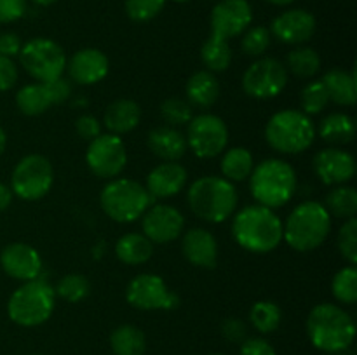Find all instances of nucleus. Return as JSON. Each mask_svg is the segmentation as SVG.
<instances>
[{
	"instance_id": "2f4dec72",
	"label": "nucleus",
	"mask_w": 357,
	"mask_h": 355,
	"mask_svg": "<svg viewBox=\"0 0 357 355\" xmlns=\"http://www.w3.org/2000/svg\"><path fill=\"white\" fill-rule=\"evenodd\" d=\"M201 59L208 72H225L232 63V49H230L229 40L211 35L202 44Z\"/></svg>"
},
{
	"instance_id": "423d86ee",
	"label": "nucleus",
	"mask_w": 357,
	"mask_h": 355,
	"mask_svg": "<svg viewBox=\"0 0 357 355\" xmlns=\"http://www.w3.org/2000/svg\"><path fill=\"white\" fill-rule=\"evenodd\" d=\"M265 139L279 153L296 155L312 146L316 127L307 113L300 110H281L268 118Z\"/></svg>"
},
{
	"instance_id": "c9c22d12",
	"label": "nucleus",
	"mask_w": 357,
	"mask_h": 355,
	"mask_svg": "<svg viewBox=\"0 0 357 355\" xmlns=\"http://www.w3.org/2000/svg\"><path fill=\"white\" fill-rule=\"evenodd\" d=\"M331 291L340 303L354 305L357 301V270L354 265L344 267L335 274L333 282H331Z\"/></svg>"
},
{
	"instance_id": "864d4df0",
	"label": "nucleus",
	"mask_w": 357,
	"mask_h": 355,
	"mask_svg": "<svg viewBox=\"0 0 357 355\" xmlns=\"http://www.w3.org/2000/svg\"><path fill=\"white\" fill-rule=\"evenodd\" d=\"M265 2L274 3V6H279V7H284V6H289V3H293L295 0H265Z\"/></svg>"
},
{
	"instance_id": "412c9836",
	"label": "nucleus",
	"mask_w": 357,
	"mask_h": 355,
	"mask_svg": "<svg viewBox=\"0 0 357 355\" xmlns=\"http://www.w3.org/2000/svg\"><path fill=\"white\" fill-rule=\"evenodd\" d=\"M187 180V169L181 164L162 162L150 171L145 188L152 198H169L183 190Z\"/></svg>"
},
{
	"instance_id": "c756f323",
	"label": "nucleus",
	"mask_w": 357,
	"mask_h": 355,
	"mask_svg": "<svg viewBox=\"0 0 357 355\" xmlns=\"http://www.w3.org/2000/svg\"><path fill=\"white\" fill-rule=\"evenodd\" d=\"M220 167H222L225 180H229L230 183H239V181L248 180L253 173V155L250 150L243 148V146H234V148L227 150Z\"/></svg>"
},
{
	"instance_id": "f257e3e1",
	"label": "nucleus",
	"mask_w": 357,
	"mask_h": 355,
	"mask_svg": "<svg viewBox=\"0 0 357 355\" xmlns=\"http://www.w3.org/2000/svg\"><path fill=\"white\" fill-rule=\"evenodd\" d=\"M232 235L250 253H271L282 240V221L274 209L260 204L246 205L234 218Z\"/></svg>"
},
{
	"instance_id": "f03ea898",
	"label": "nucleus",
	"mask_w": 357,
	"mask_h": 355,
	"mask_svg": "<svg viewBox=\"0 0 357 355\" xmlns=\"http://www.w3.org/2000/svg\"><path fill=\"white\" fill-rule=\"evenodd\" d=\"M307 334L317 350L326 354L345 352L356 338V324L342 306L321 303L307 317Z\"/></svg>"
},
{
	"instance_id": "603ef678",
	"label": "nucleus",
	"mask_w": 357,
	"mask_h": 355,
	"mask_svg": "<svg viewBox=\"0 0 357 355\" xmlns=\"http://www.w3.org/2000/svg\"><path fill=\"white\" fill-rule=\"evenodd\" d=\"M6 146H7V134L6 131L0 127V157H2V153L6 152Z\"/></svg>"
},
{
	"instance_id": "9b49d317",
	"label": "nucleus",
	"mask_w": 357,
	"mask_h": 355,
	"mask_svg": "<svg viewBox=\"0 0 357 355\" xmlns=\"http://www.w3.org/2000/svg\"><path fill=\"white\" fill-rule=\"evenodd\" d=\"M185 138L199 159H215L229 145V127L218 115L202 113L192 117Z\"/></svg>"
},
{
	"instance_id": "bb28decb",
	"label": "nucleus",
	"mask_w": 357,
	"mask_h": 355,
	"mask_svg": "<svg viewBox=\"0 0 357 355\" xmlns=\"http://www.w3.org/2000/svg\"><path fill=\"white\" fill-rule=\"evenodd\" d=\"M115 254L126 265H143L152 258L153 244L143 233H126L115 244Z\"/></svg>"
},
{
	"instance_id": "f8f14e48",
	"label": "nucleus",
	"mask_w": 357,
	"mask_h": 355,
	"mask_svg": "<svg viewBox=\"0 0 357 355\" xmlns=\"http://www.w3.org/2000/svg\"><path fill=\"white\" fill-rule=\"evenodd\" d=\"M288 86V70L279 59L261 58L255 61L243 75V89L255 100H271L279 96Z\"/></svg>"
},
{
	"instance_id": "f3484780",
	"label": "nucleus",
	"mask_w": 357,
	"mask_h": 355,
	"mask_svg": "<svg viewBox=\"0 0 357 355\" xmlns=\"http://www.w3.org/2000/svg\"><path fill=\"white\" fill-rule=\"evenodd\" d=\"M0 267L9 277L28 282L38 278L42 274V258L30 244H9L0 253Z\"/></svg>"
},
{
	"instance_id": "5fc2aeb1",
	"label": "nucleus",
	"mask_w": 357,
	"mask_h": 355,
	"mask_svg": "<svg viewBox=\"0 0 357 355\" xmlns=\"http://www.w3.org/2000/svg\"><path fill=\"white\" fill-rule=\"evenodd\" d=\"M31 2H33L35 6L47 7V6H52V3H56V2H58V0H31Z\"/></svg>"
},
{
	"instance_id": "0eeeda50",
	"label": "nucleus",
	"mask_w": 357,
	"mask_h": 355,
	"mask_svg": "<svg viewBox=\"0 0 357 355\" xmlns=\"http://www.w3.org/2000/svg\"><path fill=\"white\" fill-rule=\"evenodd\" d=\"M54 287L40 277L23 282L10 294L7 313L14 324L21 327H35L44 324L54 312Z\"/></svg>"
},
{
	"instance_id": "7ed1b4c3",
	"label": "nucleus",
	"mask_w": 357,
	"mask_h": 355,
	"mask_svg": "<svg viewBox=\"0 0 357 355\" xmlns=\"http://www.w3.org/2000/svg\"><path fill=\"white\" fill-rule=\"evenodd\" d=\"M331 230V216L323 204L307 200L296 205L282 223V239L291 249L309 253L323 246Z\"/></svg>"
},
{
	"instance_id": "dca6fc26",
	"label": "nucleus",
	"mask_w": 357,
	"mask_h": 355,
	"mask_svg": "<svg viewBox=\"0 0 357 355\" xmlns=\"http://www.w3.org/2000/svg\"><path fill=\"white\" fill-rule=\"evenodd\" d=\"M142 228L152 244H169L183 233L185 218L173 205L157 204L142 216Z\"/></svg>"
},
{
	"instance_id": "5701e85b",
	"label": "nucleus",
	"mask_w": 357,
	"mask_h": 355,
	"mask_svg": "<svg viewBox=\"0 0 357 355\" xmlns=\"http://www.w3.org/2000/svg\"><path fill=\"white\" fill-rule=\"evenodd\" d=\"M146 145H149L150 152L164 162H178L188 148L183 132L171 125H160V127L152 129L146 138Z\"/></svg>"
},
{
	"instance_id": "1a4fd4ad",
	"label": "nucleus",
	"mask_w": 357,
	"mask_h": 355,
	"mask_svg": "<svg viewBox=\"0 0 357 355\" xmlns=\"http://www.w3.org/2000/svg\"><path fill=\"white\" fill-rule=\"evenodd\" d=\"M17 56L24 72L40 84L63 77L66 68L65 51L51 38H31L23 44Z\"/></svg>"
},
{
	"instance_id": "37998d69",
	"label": "nucleus",
	"mask_w": 357,
	"mask_h": 355,
	"mask_svg": "<svg viewBox=\"0 0 357 355\" xmlns=\"http://www.w3.org/2000/svg\"><path fill=\"white\" fill-rule=\"evenodd\" d=\"M26 13V0H0V24L14 23Z\"/></svg>"
},
{
	"instance_id": "4be33fe9",
	"label": "nucleus",
	"mask_w": 357,
	"mask_h": 355,
	"mask_svg": "<svg viewBox=\"0 0 357 355\" xmlns=\"http://www.w3.org/2000/svg\"><path fill=\"white\" fill-rule=\"evenodd\" d=\"M181 251L188 263L199 268H213L218 258V242L209 230L190 228L181 240Z\"/></svg>"
},
{
	"instance_id": "a878e982",
	"label": "nucleus",
	"mask_w": 357,
	"mask_h": 355,
	"mask_svg": "<svg viewBox=\"0 0 357 355\" xmlns=\"http://www.w3.org/2000/svg\"><path fill=\"white\" fill-rule=\"evenodd\" d=\"M321 82L326 87L330 101L342 104V106H352L357 101V84L354 72L333 68L324 73Z\"/></svg>"
},
{
	"instance_id": "58836bf2",
	"label": "nucleus",
	"mask_w": 357,
	"mask_h": 355,
	"mask_svg": "<svg viewBox=\"0 0 357 355\" xmlns=\"http://www.w3.org/2000/svg\"><path fill=\"white\" fill-rule=\"evenodd\" d=\"M160 115L167 125L176 127V125L188 124L194 117V111H192V104L188 101L180 100V97H169L160 104Z\"/></svg>"
},
{
	"instance_id": "6e6552de",
	"label": "nucleus",
	"mask_w": 357,
	"mask_h": 355,
	"mask_svg": "<svg viewBox=\"0 0 357 355\" xmlns=\"http://www.w3.org/2000/svg\"><path fill=\"white\" fill-rule=\"evenodd\" d=\"M100 204L105 214L117 223H131L145 214L152 205L149 190L138 181L119 178L107 183L101 190Z\"/></svg>"
},
{
	"instance_id": "7c9ffc66",
	"label": "nucleus",
	"mask_w": 357,
	"mask_h": 355,
	"mask_svg": "<svg viewBox=\"0 0 357 355\" xmlns=\"http://www.w3.org/2000/svg\"><path fill=\"white\" fill-rule=\"evenodd\" d=\"M17 110L28 117H37L51 108V97L44 84H28L16 94Z\"/></svg>"
},
{
	"instance_id": "79ce46f5",
	"label": "nucleus",
	"mask_w": 357,
	"mask_h": 355,
	"mask_svg": "<svg viewBox=\"0 0 357 355\" xmlns=\"http://www.w3.org/2000/svg\"><path fill=\"white\" fill-rule=\"evenodd\" d=\"M338 251L351 265L357 263V219L349 218L338 232Z\"/></svg>"
},
{
	"instance_id": "e433bc0d",
	"label": "nucleus",
	"mask_w": 357,
	"mask_h": 355,
	"mask_svg": "<svg viewBox=\"0 0 357 355\" xmlns=\"http://www.w3.org/2000/svg\"><path fill=\"white\" fill-rule=\"evenodd\" d=\"M91 291V284L84 275L80 274H68L54 287V294L68 303H79L84 298H87Z\"/></svg>"
},
{
	"instance_id": "4d7b16f0",
	"label": "nucleus",
	"mask_w": 357,
	"mask_h": 355,
	"mask_svg": "<svg viewBox=\"0 0 357 355\" xmlns=\"http://www.w3.org/2000/svg\"><path fill=\"white\" fill-rule=\"evenodd\" d=\"M174 2H178V3H183V2H188V0H174Z\"/></svg>"
},
{
	"instance_id": "aec40b11",
	"label": "nucleus",
	"mask_w": 357,
	"mask_h": 355,
	"mask_svg": "<svg viewBox=\"0 0 357 355\" xmlns=\"http://www.w3.org/2000/svg\"><path fill=\"white\" fill-rule=\"evenodd\" d=\"M66 70L73 82L80 84V86H93V84L101 82L108 75L110 63L100 49L87 47L77 51L72 59L66 61Z\"/></svg>"
},
{
	"instance_id": "c03bdc74",
	"label": "nucleus",
	"mask_w": 357,
	"mask_h": 355,
	"mask_svg": "<svg viewBox=\"0 0 357 355\" xmlns=\"http://www.w3.org/2000/svg\"><path fill=\"white\" fill-rule=\"evenodd\" d=\"M75 129L79 136L87 141H93L94 138L101 134V124L96 117L93 115H80L75 120Z\"/></svg>"
},
{
	"instance_id": "a211bd4d",
	"label": "nucleus",
	"mask_w": 357,
	"mask_h": 355,
	"mask_svg": "<svg viewBox=\"0 0 357 355\" xmlns=\"http://www.w3.org/2000/svg\"><path fill=\"white\" fill-rule=\"evenodd\" d=\"M316 33V17L303 9H291L279 14L271 26V35L288 45H302Z\"/></svg>"
},
{
	"instance_id": "09e8293b",
	"label": "nucleus",
	"mask_w": 357,
	"mask_h": 355,
	"mask_svg": "<svg viewBox=\"0 0 357 355\" xmlns=\"http://www.w3.org/2000/svg\"><path fill=\"white\" fill-rule=\"evenodd\" d=\"M222 334L229 341H234V343H243V341L246 340L248 327L243 320L227 319L225 322L222 324Z\"/></svg>"
},
{
	"instance_id": "de8ad7c7",
	"label": "nucleus",
	"mask_w": 357,
	"mask_h": 355,
	"mask_svg": "<svg viewBox=\"0 0 357 355\" xmlns=\"http://www.w3.org/2000/svg\"><path fill=\"white\" fill-rule=\"evenodd\" d=\"M241 355H278L275 348L264 338H248L241 343Z\"/></svg>"
},
{
	"instance_id": "20e7f679",
	"label": "nucleus",
	"mask_w": 357,
	"mask_h": 355,
	"mask_svg": "<svg viewBox=\"0 0 357 355\" xmlns=\"http://www.w3.org/2000/svg\"><path fill=\"white\" fill-rule=\"evenodd\" d=\"M188 205L197 218L209 223H223L237 207V190L225 178L204 176L190 184L187 194Z\"/></svg>"
},
{
	"instance_id": "39448f33",
	"label": "nucleus",
	"mask_w": 357,
	"mask_h": 355,
	"mask_svg": "<svg viewBox=\"0 0 357 355\" xmlns=\"http://www.w3.org/2000/svg\"><path fill=\"white\" fill-rule=\"evenodd\" d=\"M255 200L268 209H278L288 204L296 190V173L288 162L281 159H267L248 178Z\"/></svg>"
},
{
	"instance_id": "393cba45",
	"label": "nucleus",
	"mask_w": 357,
	"mask_h": 355,
	"mask_svg": "<svg viewBox=\"0 0 357 355\" xmlns=\"http://www.w3.org/2000/svg\"><path fill=\"white\" fill-rule=\"evenodd\" d=\"M187 101L195 108H211L220 97V84L213 72L202 70L194 73L185 86Z\"/></svg>"
},
{
	"instance_id": "6e6d98bb",
	"label": "nucleus",
	"mask_w": 357,
	"mask_h": 355,
	"mask_svg": "<svg viewBox=\"0 0 357 355\" xmlns=\"http://www.w3.org/2000/svg\"><path fill=\"white\" fill-rule=\"evenodd\" d=\"M328 355H349L347 352H333V354H328Z\"/></svg>"
},
{
	"instance_id": "f704fd0d",
	"label": "nucleus",
	"mask_w": 357,
	"mask_h": 355,
	"mask_svg": "<svg viewBox=\"0 0 357 355\" xmlns=\"http://www.w3.org/2000/svg\"><path fill=\"white\" fill-rule=\"evenodd\" d=\"M282 319L281 308L274 301H257L250 310L251 326L261 334L274 333Z\"/></svg>"
},
{
	"instance_id": "a19ab883",
	"label": "nucleus",
	"mask_w": 357,
	"mask_h": 355,
	"mask_svg": "<svg viewBox=\"0 0 357 355\" xmlns=\"http://www.w3.org/2000/svg\"><path fill=\"white\" fill-rule=\"evenodd\" d=\"M166 6V0H126V14L136 23L153 19Z\"/></svg>"
},
{
	"instance_id": "8fccbe9b",
	"label": "nucleus",
	"mask_w": 357,
	"mask_h": 355,
	"mask_svg": "<svg viewBox=\"0 0 357 355\" xmlns=\"http://www.w3.org/2000/svg\"><path fill=\"white\" fill-rule=\"evenodd\" d=\"M21 47H23V42H21L20 35L13 33V31L0 33V56L13 59L14 56L20 54Z\"/></svg>"
},
{
	"instance_id": "9d476101",
	"label": "nucleus",
	"mask_w": 357,
	"mask_h": 355,
	"mask_svg": "<svg viewBox=\"0 0 357 355\" xmlns=\"http://www.w3.org/2000/svg\"><path fill=\"white\" fill-rule=\"evenodd\" d=\"M54 169L49 159L38 153L23 157L10 176V190L23 200H38L51 191Z\"/></svg>"
},
{
	"instance_id": "a18cd8bd",
	"label": "nucleus",
	"mask_w": 357,
	"mask_h": 355,
	"mask_svg": "<svg viewBox=\"0 0 357 355\" xmlns=\"http://www.w3.org/2000/svg\"><path fill=\"white\" fill-rule=\"evenodd\" d=\"M44 86L45 89H47L52 104L63 103V101L68 100L70 94H72V86H70L68 80L63 79V77H58V79L54 80H49V82H45Z\"/></svg>"
},
{
	"instance_id": "473e14b6",
	"label": "nucleus",
	"mask_w": 357,
	"mask_h": 355,
	"mask_svg": "<svg viewBox=\"0 0 357 355\" xmlns=\"http://www.w3.org/2000/svg\"><path fill=\"white\" fill-rule=\"evenodd\" d=\"M323 205L330 212V216H335V218H354L357 212V191L352 187L338 184L326 195V202Z\"/></svg>"
},
{
	"instance_id": "6ab92c4d",
	"label": "nucleus",
	"mask_w": 357,
	"mask_h": 355,
	"mask_svg": "<svg viewBox=\"0 0 357 355\" xmlns=\"http://www.w3.org/2000/svg\"><path fill=\"white\" fill-rule=\"evenodd\" d=\"M314 171L324 184H345L356 174V160L342 148H324L314 157Z\"/></svg>"
},
{
	"instance_id": "ddd939ff",
	"label": "nucleus",
	"mask_w": 357,
	"mask_h": 355,
	"mask_svg": "<svg viewBox=\"0 0 357 355\" xmlns=\"http://www.w3.org/2000/svg\"><path fill=\"white\" fill-rule=\"evenodd\" d=\"M86 162L94 176L105 178V180L119 176L128 164V152H126V145L121 136L108 132L89 141Z\"/></svg>"
},
{
	"instance_id": "2eb2a0df",
	"label": "nucleus",
	"mask_w": 357,
	"mask_h": 355,
	"mask_svg": "<svg viewBox=\"0 0 357 355\" xmlns=\"http://www.w3.org/2000/svg\"><path fill=\"white\" fill-rule=\"evenodd\" d=\"M253 9L248 0H222L211 10V35L229 40L250 28Z\"/></svg>"
},
{
	"instance_id": "13d9d810",
	"label": "nucleus",
	"mask_w": 357,
	"mask_h": 355,
	"mask_svg": "<svg viewBox=\"0 0 357 355\" xmlns=\"http://www.w3.org/2000/svg\"><path fill=\"white\" fill-rule=\"evenodd\" d=\"M213 355H223V354H213Z\"/></svg>"
},
{
	"instance_id": "72a5a7b5",
	"label": "nucleus",
	"mask_w": 357,
	"mask_h": 355,
	"mask_svg": "<svg viewBox=\"0 0 357 355\" xmlns=\"http://www.w3.org/2000/svg\"><path fill=\"white\" fill-rule=\"evenodd\" d=\"M286 65H288L286 70H289L298 79H312L321 70V58L312 47H302L300 45V47L293 49L289 52Z\"/></svg>"
},
{
	"instance_id": "4c0bfd02",
	"label": "nucleus",
	"mask_w": 357,
	"mask_h": 355,
	"mask_svg": "<svg viewBox=\"0 0 357 355\" xmlns=\"http://www.w3.org/2000/svg\"><path fill=\"white\" fill-rule=\"evenodd\" d=\"M300 103H302L303 113L307 115H317L328 106L330 97H328L326 87L321 80H314V82L307 84L300 93Z\"/></svg>"
},
{
	"instance_id": "c85d7f7f",
	"label": "nucleus",
	"mask_w": 357,
	"mask_h": 355,
	"mask_svg": "<svg viewBox=\"0 0 357 355\" xmlns=\"http://www.w3.org/2000/svg\"><path fill=\"white\" fill-rule=\"evenodd\" d=\"M110 347L115 355H145L146 338L142 329L124 324L115 327L110 334Z\"/></svg>"
},
{
	"instance_id": "49530a36",
	"label": "nucleus",
	"mask_w": 357,
	"mask_h": 355,
	"mask_svg": "<svg viewBox=\"0 0 357 355\" xmlns=\"http://www.w3.org/2000/svg\"><path fill=\"white\" fill-rule=\"evenodd\" d=\"M17 82V66L10 58L0 56V93L13 89Z\"/></svg>"
},
{
	"instance_id": "b1692460",
	"label": "nucleus",
	"mask_w": 357,
	"mask_h": 355,
	"mask_svg": "<svg viewBox=\"0 0 357 355\" xmlns=\"http://www.w3.org/2000/svg\"><path fill=\"white\" fill-rule=\"evenodd\" d=\"M142 120V108L132 100H117L105 110L103 124L110 134L121 136L135 131Z\"/></svg>"
},
{
	"instance_id": "ea45409f",
	"label": "nucleus",
	"mask_w": 357,
	"mask_h": 355,
	"mask_svg": "<svg viewBox=\"0 0 357 355\" xmlns=\"http://www.w3.org/2000/svg\"><path fill=\"white\" fill-rule=\"evenodd\" d=\"M272 40L271 30L265 26H253L243 33L241 49L248 56H261L268 49Z\"/></svg>"
},
{
	"instance_id": "cd10ccee",
	"label": "nucleus",
	"mask_w": 357,
	"mask_h": 355,
	"mask_svg": "<svg viewBox=\"0 0 357 355\" xmlns=\"http://www.w3.org/2000/svg\"><path fill=\"white\" fill-rule=\"evenodd\" d=\"M317 132L330 145H349L356 136L354 118L347 113H330L321 120Z\"/></svg>"
},
{
	"instance_id": "3c124183",
	"label": "nucleus",
	"mask_w": 357,
	"mask_h": 355,
	"mask_svg": "<svg viewBox=\"0 0 357 355\" xmlns=\"http://www.w3.org/2000/svg\"><path fill=\"white\" fill-rule=\"evenodd\" d=\"M13 190H10V187H7V184L0 183V212L6 211L7 207L10 205V202H13Z\"/></svg>"
},
{
	"instance_id": "4468645a",
	"label": "nucleus",
	"mask_w": 357,
	"mask_h": 355,
	"mask_svg": "<svg viewBox=\"0 0 357 355\" xmlns=\"http://www.w3.org/2000/svg\"><path fill=\"white\" fill-rule=\"evenodd\" d=\"M126 299L138 310H173L178 306V296L155 274L132 278L126 287Z\"/></svg>"
}]
</instances>
